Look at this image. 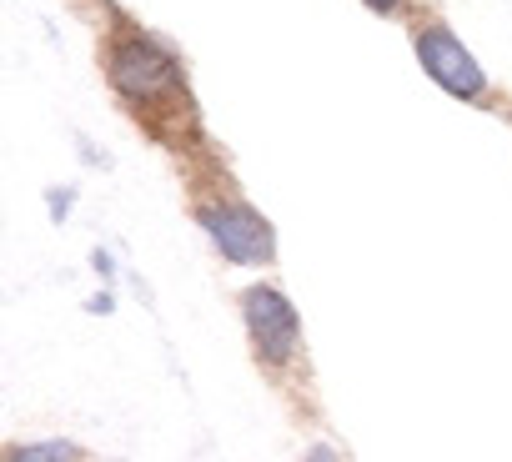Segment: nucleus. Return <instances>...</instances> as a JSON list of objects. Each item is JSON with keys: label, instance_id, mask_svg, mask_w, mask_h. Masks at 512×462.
I'll use <instances>...</instances> for the list:
<instances>
[{"label": "nucleus", "instance_id": "39448f33", "mask_svg": "<svg viewBox=\"0 0 512 462\" xmlns=\"http://www.w3.org/2000/svg\"><path fill=\"white\" fill-rule=\"evenodd\" d=\"M11 462H81L71 442H31V447H16Z\"/></svg>", "mask_w": 512, "mask_h": 462}, {"label": "nucleus", "instance_id": "423d86ee", "mask_svg": "<svg viewBox=\"0 0 512 462\" xmlns=\"http://www.w3.org/2000/svg\"><path fill=\"white\" fill-rule=\"evenodd\" d=\"M302 462H337V452H332L327 442H317V447H312V452H307Z\"/></svg>", "mask_w": 512, "mask_h": 462}, {"label": "nucleus", "instance_id": "20e7f679", "mask_svg": "<svg viewBox=\"0 0 512 462\" xmlns=\"http://www.w3.org/2000/svg\"><path fill=\"white\" fill-rule=\"evenodd\" d=\"M111 81H116L131 101H136V96H161V91H171L176 66H171V56H166L156 41L126 36V41L116 46V56H111Z\"/></svg>", "mask_w": 512, "mask_h": 462}, {"label": "nucleus", "instance_id": "0eeeda50", "mask_svg": "<svg viewBox=\"0 0 512 462\" xmlns=\"http://www.w3.org/2000/svg\"><path fill=\"white\" fill-rule=\"evenodd\" d=\"M362 6H367V11H377V16H387V11H397V6H402V0H362Z\"/></svg>", "mask_w": 512, "mask_h": 462}, {"label": "nucleus", "instance_id": "7ed1b4c3", "mask_svg": "<svg viewBox=\"0 0 512 462\" xmlns=\"http://www.w3.org/2000/svg\"><path fill=\"white\" fill-rule=\"evenodd\" d=\"M417 61H422V71H427L447 96H457V101H482L487 76H482V66L472 61V51H467L447 26H427V31L417 36Z\"/></svg>", "mask_w": 512, "mask_h": 462}, {"label": "nucleus", "instance_id": "f257e3e1", "mask_svg": "<svg viewBox=\"0 0 512 462\" xmlns=\"http://www.w3.org/2000/svg\"><path fill=\"white\" fill-rule=\"evenodd\" d=\"M196 216H201L206 237L216 242V252L231 267H267L277 257V231L256 206H246V201H206Z\"/></svg>", "mask_w": 512, "mask_h": 462}, {"label": "nucleus", "instance_id": "f03ea898", "mask_svg": "<svg viewBox=\"0 0 512 462\" xmlns=\"http://www.w3.org/2000/svg\"><path fill=\"white\" fill-rule=\"evenodd\" d=\"M241 317H246L251 352L262 357L267 367H287V362L297 357L302 317H297V307H292L277 287H246V292H241Z\"/></svg>", "mask_w": 512, "mask_h": 462}]
</instances>
